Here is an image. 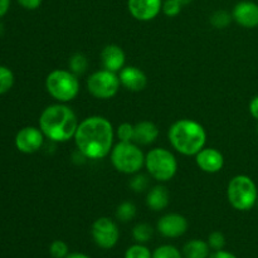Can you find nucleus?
Here are the masks:
<instances>
[{
    "label": "nucleus",
    "instance_id": "f257e3e1",
    "mask_svg": "<svg viewBox=\"0 0 258 258\" xmlns=\"http://www.w3.org/2000/svg\"><path fill=\"white\" fill-rule=\"evenodd\" d=\"M112 123L102 116H91L78 123L75 143L78 151L87 159H103L113 145Z\"/></svg>",
    "mask_w": 258,
    "mask_h": 258
},
{
    "label": "nucleus",
    "instance_id": "f03ea898",
    "mask_svg": "<svg viewBox=\"0 0 258 258\" xmlns=\"http://www.w3.org/2000/svg\"><path fill=\"white\" fill-rule=\"evenodd\" d=\"M78 123L75 111L63 103L48 106L39 117V128L54 143H66L75 138Z\"/></svg>",
    "mask_w": 258,
    "mask_h": 258
},
{
    "label": "nucleus",
    "instance_id": "7ed1b4c3",
    "mask_svg": "<svg viewBox=\"0 0 258 258\" xmlns=\"http://www.w3.org/2000/svg\"><path fill=\"white\" fill-rule=\"evenodd\" d=\"M169 141L178 153L183 155H197L204 148L207 134L203 126L194 120L181 118L169 128Z\"/></svg>",
    "mask_w": 258,
    "mask_h": 258
},
{
    "label": "nucleus",
    "instance_id": "20e7f679",
    "mask_svg": "<svg viewBox=\"0 0 258 258\" xmlns=\"http://www.w3.org/2000/svg\"><path fill=\"white\" fill-rule=\"evenodd\" d=\"M227 198L231 206L237 211H251L257 204L258 199L256 183L248 175H236L229 181Z\"/></svg>",
    "mask_w": 258,
    "mask_h": 258
},
{
    "label": "nucleus",
    "instance_id": "39448f33",
    "mask_svg": "<svg viewBox=\"0 0 258 258\" xmlns=\"http://www.w3.org/2000/svg\"><path fill=\"white\" fill-rule=\"evenodd\" d=\"M45 88L58 102H70L80 93V81L71 71L55 70L45 78Z\"/></svg>",
    "mask_w": 258,
    "mask_h": 258
},
{
    "label": "nucleus",
    "instance_id": "423d86ee",
    "mask_svg": "<svg viewBox=\"0 0 258 258\" xmlns=\"http://www.w3.org/2000/svg\"><path fill=\"white\" fill-rule=\"evenodd\" d=\"M111 163L123 174H136L145 165V155L135 143L120 141L111 150Z\"/></svg>",
    "mask_w": 258,
    "mask_h": 258
},
{
    "label": "nucleus",
    "instance_id": "0eeeda50",
    "mask_svg": "<svg viewBox=\"0 0 258 258\" xmlns=\"http://www.w3.org/2000/svg\"><path fill=\"white\" fill-rule=\"evenodd\" d=\"M145 166L150 176L158 181H169L178 170V161L173 153L164 148H155L145 156Z\"/></svg>",
    "mask_w": 258,
    "mask_h": 258
},
{
    "label": "nucleus",
    "instance_id": "6e6552de",
    "mask_svg": "<svg viewBox=\"0 0 258 258\" xmlns=\"http://www.w3.org/2000/svg\"><path fill=\"white\" fill-rule=\"evenodd\" d=\"M120 78L115 72L101 70L92 73L87 80L88 92L100 100H108L116 96L120 90Z\"/></svg>",
    "mask_w": 258,
    "mask_h": 258
},
{
    "label": "nucleus",
    "instance_id": "1a4fd4ad",
    "mask_svg": "<svg viewBox=\"0 0 258 258\" xmlns=\"http://www.w3.org/2000/svg\"><path fill=\"white\" fill-rule=\"evenodd\" d=\"M91 234L96 246L102 249L113 248L120 239V229L117 224L107 217H101L93 222Z\"/></svg>",
    "mask_w": 258,
    "mask_h": 258
},
{
    "label": "nucleus",
    "instance_id": "9d476101",
    "mask_svg": "<svg viewBox=\"0 0 258 258\" xmlns=\"http://www.w3.org/2000/svg\"><path fill=\"white\" fill-rule=\"evenodd\" d=\"M44 134L34 126H27L18 131L15 136V146L20 153L33 154L40 150L44 143Z\"/></svg>",
    "mask_w": 258,
    "mask_h": 258
},
{
    "label": "nucleus",
    "instance_id": "9b49d317",
    "mask_svg": "<svg viewBox=\"0 0 258 258\" xmlns=\"http://www.w3.org/2000/svg\"><path fill=\"white\" fill-rule=\"evenodd\" d=\"M188 221L185 217L176 213L165 214L159 219L156 229L165 238H179L188 231Z\"/></svg>",
    "mask_w": 258,
    "mask_h": 258
},
{
    "label": "nucleus",
    "instance_id": "f8f14e48",
    "mask_svg": "<svg viewBox=\"0 0 258 258\" xmlns=\"http://www.w3.org/2000/svg\"><path fill=\"white\" fill-rule=\"evenodd\" d=\"M163 0H127L130 14L140 22H150L161 12Z\"/></svg>",
    "mask_w": 258,
    "mask_h": 258
},
{
    "label": "nucleus",
    "instance_id": "ddd939ff",
    "mask_svg": "<svg viewBox=\"0 0 258 258\" xmlns=\"http://www.w3.org/2000/svg\"><path fill=\"white\" fill-rule=\"evenodd\" d=\"M232 18L238 25L243 28L258 27V4L249 0H243L234 5L232 10Z\"/></svg>",
    "mask_w": 258,
    "mask_h": 258
},
{
    "label": "nucleus",
    "instance_id": "4468645a",
    "mask_svg": "<svg viewBox=\"0 0 258 258\" xmlns=\"http://www.w3.org/2000/svg\"><path fill=\"white\" fill-rule=\"evenodd\" d=\"M196 163L201 170L214 174L222 170L224 165L223 154L213 148H203L196 155Z\"/></svg>",
    "mask_w": 258,
    "mask_h": 258
},
{
    "label": "nucleus",
    "instance_id": "2eb2a0df",
    "mask_svg": "<svg viewBox=\"0 0 258 258\" xmlns=\"http://www.w3.org/2000/svg\"><path fill=\"white\" fill-rule=\"evenodd\" d=\"M118 78H120L121 85L133 92H140L148 85V78L145 73L140 68L134 67V66L123 67L120 71Z\"/></svg>",
    "mask_w": 258,
    "mask_h": 258
},
{
    "label": "nucleus",
    "instance_id": "dca6fc26",
    "mask_svg": "<svg viewBox=\"0 0 258 258\" xmlns=\"http://www.w3.org/2000/svg\"><path fill=\"white\" fill-rule=\"evenodd\" d=\"M101 60L105 70L116 73L125 67L126 57L122 48L116 44H108L101 52Z\"/></svg>",
    "mask_w": 258,
    "mask_h": 258
},
{
    "label": "nucleus",
    "instance_id": "f3484780",
    "mask_svg": "<svg viewBox=\"0 0 258 258\" xmlns=\"http://www.w3.org/2000/svg\"><path fill=\"white\" fill-rule=\"evenodd\" d=\"M159 136V128L151 121H141L134 125V143L138 145H150Z\"/></svg>",
    "mask_w": 258,
    "mask_h": 258
},
{
    "label": "nucleus",
    "instance_id": "a211bd4d",
    "mask_svg": "<svg viewBox=\"0 0 258 258\" xmlns=\"http://www.w3.org/2000/svg\"><path fill=\"white\" fill-rule=\"evenodd\" d=\"M170 197L168 189L164 185H156L151 189L146 197V206L154 212H161L169 206Z\"/></svg>",
    "mask_w": 258,
    "mask_h": 258
},
{
    "label": "nucleus",
    "instance_id": "6ab92c4d",
    "mask_svg": "<svg viewBox=\"0 0 258 258\" xmlns=\"http://www.w3.org/2000/svg\"><path fill=\"white\" fill-rule=\"evenodd\" d=\"M184 258H208L211 256V247L208 242L202 239H191L183 247Z\"/></svg>",
    "mask_w": 258,
    "mask_h": 258
},
{
    "label": "nucleus",
    "instance_id": "aec40b11",
    "mask_svg": "<svg viewBox=\"0 0 258 258\" xmlns=\"http://www.w3.org/2000/svg\"><path fill=\"white\" fill-rule=\"evenodd\" d=\"M153 227L148 223H139L133 228V238L135 239L136 243L145 244L153 238Z\"/></svg>",
    "mask_w": 258,
    "mask_h": 258
},
{
    "label": "nucleus",
    "instance_id": "412c9836",
    "mask_svg": "<svg viewBox=\"0 0 258 258\" xmlns=\"http://www.w3.org/2000/svg\"><path fill=\"white\" fill-rule=\"evenodd\" d=\"M136 216V207L131 202H123L116 209V218L122 223L133 221Z\"/></svg>",
    "mask_w": 258,
    "mask_h": 258
},
{
    "label": "nucleus",
    "instance_id": "4be33fe9",
    "mask_svg": "<svg viewBox=\"0 0 258 258\" xmlns=\"http://www.w3.org/2000/svg\"><path fill=\"white\" fill-rule=\"evenodd\" d=\"M88 67V60L86 58L85 54L82 53H76L71 57L70 59V71L72 73H75L76 76L82 75L86 72Z\"/></svg>",
    "mask_w": 258,
    "mask_h": 258
},
{
    "label": "nucleus",
    "instance_id": "5701e85b",
    "mask_svg": "<svg viewBox=\"0 0 258 258\" xmlns=\"http://www.w3.org/2000/svg\"><path fill=\"white\" fill-rule=\"evenodd\" d=\"M232 14H229L226 10H217L212 14L211 17V24L217 29H224L228 27L232 22Z\"/></svg>",
    "mask_w": 258,
    "mask_h": 258
},
{
    "label": "nucleus",
    "instance_id": "b1692460",
    "mask_svg": "<svg viewBox=\"0 0 258 258\" xmlns=\"http://www.w3.org/2000/svg\"><path fill=\"white\" fill-rule=\"evenodd\" d=\"M14 85V73L5 66H0V95L7 93Z\"/></svg>",
    "mask_w": 258,
    "mask_h": 258
},
{
    "label": "nucleus",
    "instance_id": "393cba45",
    "mask_svg": "<svg viewBox=\"0 0 258 258\" xmlns=\"http://www.w3.org/2000/svg\"><path fill=\"white\" fill-rule=\"evenodd\" d=\"M125 258H153V252L145 244L136 243L126 249Z\"/></svg>",
    "mask_w": 258,
    "mask_h": 258
},
{
    "label": "nucleus",
    "instance_id": "a878e982",
    "mask_svg": "<svg viewBox=\"0 0 258 258\" xmlns=\"http://www.w3.org/2000/svg\"><path fill=\"white\" fill-rule=\"evenodd\" d=\"M153 258H184L183 253L171 244H164L153 252Z\"/></svg>",
    "mask_w": 258,
    "mask_h": 258
},
{
    "label": "nucleus",
    "instance_id": "bb28decb",
    "mask_svg": "<svg viewBox=\"0 0 258 258\" xmlns=\"http://www.w3.org/2000/svg\"><path fill=\"white\" fill-rule=\"evenodd\" d=\"M49 253L53 258H66L70 253L68 244L62 239H55L50 243Z\"/></svg>",
    "mask_w": 258,
    "mask_h": 258
},
{
    "label": "nucleus",
    "instance_id": "cd10ccee",
    "mask_svg": "<svg viewBox=\"0 0 258 258\" xmlns=\"http://www.w3.org/2000/svg\"><path fill=\"white\" fill-rule=\"evenodd\" d=\"M117 138L123 143H134V125L128 122L121 123L117 127Z\"/></svg>",
    "mask_w": 258,
    "mask_h": 258
},
{
    "label": "nucleus",
    "instance_id": "c85d7f7f",
    "mask_svg": "<svg viewBox=\"0 0 258 258\" xmlns=\"http://www.w3.org/2000/svg\"><path fill=\"white\" fill-rule=\"evenodd\" d=\"M208 244L211 247V249L213 251H219V249H223L226 246V237L222 232H212L208 236Z\"/></svg>",
    "mask_w": 258,
    "mask_h": 258
},
{
    "label": "nucleus",
    "instance_id": "c756f323",
    "mask_svg": "<svg viewBox=\"0 0 258 258\" xmlns=\"http://www.w3.org/2000/svg\"><path fill=\"white\" fill-rule=\"evenodd\" d=\"M181 7H183V5L179 2H176V0H165V2L163 3V7H161V12H163L166 17L174 18L176 17V15H179Z\"/></svg>",
    "mask_w": 258,
    "mask_h": 258
},
{
    "label": "nucleus",
    "instance_id": "7c9ffc66",
    "mask_svg": "<svg viewBox=\"0 0 258 258\" xmlns=\"http://www.w3.org/2000/svg\"><path fill=\"white\" fill-rule=\"evenodd\" d=\"M148 178H146L145 175H141V174L134 176L130 181L131 189H133L134 191H136V193H140V191L145 190V189L148 188Z\"/></svg>",
    "mask_w": 258,
    "mask_h": 258
},
{
    "label": "nucleus",
    "instance_id": "2f4dec72",
    "mask_svg": "<svg viewBox=\"0 0 258 258\" xmlns=\"http://www.w3.org/2000/svg\"><path fill=\"white\" fill-rule=\"evenodd\" d=\"M20 7L27 10H35L42 5L43 0H17Z\"/></svg>",
    "mask_w": 258,
    "mask_h": 258
},
{
    "label": "nucleus",
    "instance_id": "473e14b6",
    "mask_svg": "<svg viewBox=\"0 0 258 258\" xmlns=\"http://www.w3.org/2000/svg\"><path fill=\"white\" fill-rule=\"evenodd\" d=\"M208 258H238L236 254H233L232 252L224 251V249H219V251H214L213 253H211V256Z\"/></svg>",
    "mask_w": 258,
    "mask_h": 258
},
{
    "label": "nucleus",
    "instance_id": "72a5a7b5",
    "mask_svg": "<svg viewBox=\"0 0 258 258\" xmlns=\"http://www.w3.org/2000/svg\"><path fill=\"white\" fill-rule=\"evenodd\" d=\"M249 112H251L252 117L258 121V96H254L249 102Z\"/></svg>",
    "mask_w": 258,
    "mask_h": 258
},
{
    "label": "nucleus",
    "instance_id": "f704fd0d",
    "mask_svg": "<svg viewBox=\"0 0 258 258\" xmlns=\"http://www.w3.org/2000/svg\"><path fill=\"white\" fill-rule=\"evenodd\" d=\"M10 8V0H0V18L4 17Z\"/></svg>",
    "mask_w": 258,
    "mask_h": 258
},
{
    "label": "nucleus",
    "instance_id": "c9c22d12",
    "mask_svg": "<svg viewBox=\"0 0 258 258\" xmlns=\"http://www.w3.org/2000/svg\"><path fill=\"white\" fill-rule=\"evenodd\" d=\"M66 258H91V257L87 256L86 253H82V252H70L68 256Z\"/></svg>",
    "mask_w": 258,
    "mask_h": 258
},
{
    "label": "nucleus",
    "instance_id": "e433bc0d",
    "mask_svg": "<svg viewBox=\"0 0 258 258\" xmlns=\"http://www.w3.org/2000/svg\"><path fill=\"white\" fill-rule=\"evenodd\" d=\"M176 2L180 3L181 5H186V4H189V3L193 2V0H176Z\"/></svg>",
    "mask_w": 258,
    "mask_h": 258
},
{
    "label": "nucleus",
    "instance_id": "4c0bfd02",
    "mask_svg": "<svg viewBox=\"0 0 258 258\" xmlns=\"http://www.w3.org/2000/svg\"><path fill=\"white\" fill-rule=\"evenodd\" d=\"M256 206H257V207H258V199H257V204H256Z\"/></svg>",
    "mask_w": 258,
    "mask_h": 258
},
{
    "label": "nucleus",
    "instance_id": "58836bf2",
    "mask_svg": "<svg viewBox=\"0 0 258 258\" xmlns=\"http://www.w3.org/2000/svg\"><path fill=\"white\" fill-rule=\"evenodd\" d=\"M257 133H258V126H257Z\"/></svg>",
    "mask_w": 258,
    "mask_h": 258
}]
</instances>
